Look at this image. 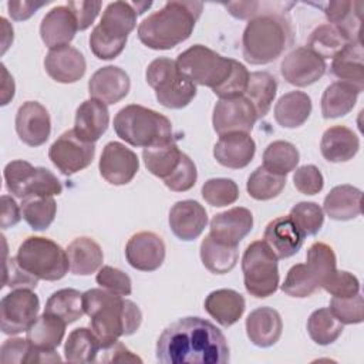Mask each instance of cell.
<instances>
[{"mask_svg":"<svg viewBox=\"0 0 364 364\" xmlns=\"http://www.w3.org/2000/svg\"><path fill=\"white\" fill-rule=\"evenodd\" d=\"M44 313L55 316L67 324L77 321L85 313L82 293L75 289H61L54 291L46 303Z\"/></svg>","mask_w":364,"mask_h":364,"instance_id":"obj_42","label":"cell"},{"mask_svg":"<svg viewBox=\"0 0 364 364\" xmlns=\"http://www.w3.org/2000/svg\"><path fill=\"white\" fill-rule=\"evenodd\" d=\"M67 7L71 10L73 16L75 17L78 30H85L94 23L98 11L101 10V3L100 1H68Z\"/></svg>","mask_w":364,"mask_h":364,"instance_id":"obj_58","label":"cell"},{"mask_svg":"<svg viewBox=\"0 0 364 364\" xmlns=\"http://www.w3.org/2000/svg\"><path fill=\"white\" fill-rule=\"evenodd\" d=\"M252 212L246 208L236 206L212 218L209 235L222 243L237 246L240 240L252 230Z\"/></svg>","mask_w":364,"mask_h":364,"instance_id":"obj_21","label":"cell"},{"mask_svg":"<svg viewBox=\"0 0 364 364\" xmlns=\"http://www.w3.org/2000/svg\"><path fill=\"white\" fill-rule=\"evenodd\" d=\"M108 124L109 112L104 102L90 98L77 108L74 131L81 139L94 144L107 131Z\"/></svg>","mask_w":364,"mask_h":364,"instance_id":"obj_27","label":"cell"},{"mask_svg":"<svg viewBox=\"0 0 364 364\" xmlns=\"http://www.w3.org/2000/svg\"><path fill=\"white\" fill-rule=\"evenodd\" d=\"M277 256L264 240L252 242L242 257V272L246 291L264 299L272 296L279 287Z\"/></svg>","mask_w":364,"mask_h":364,"instance_id":"obj_10","label":"cell"},{"mask_svg":"<svg viewBox=\"0 0 364 364\" xmlns=\"http://www.w3.org/2000/svg\"><path fill=\"white\" fill-rule=\"evenodd\" d=\"M21 212L18 205L16 203V200L11 196L3 195L1 196V228L7 229L11 228L14 225H17L21 219Z\"/></svg>","mask_w":364,"mask_h":364,"instance_id":"obj_61","label":"cell"},{"mask_svg":"<svg viewBox=\"0 0 364 364\" xmlns=\"http://www.w3.org/2000/svg\"><path fill=\"white\" fill-rule=\"evenodd\" d=\"M78 30L75 17L67 6L51 9L41 20L40 36L43 43L50 48L68 46Z\"/></svg>","mask_w":364,"mask_h":364,"instance_id":"obj_24","label":"cell"},{"mask_svg":"<svg viewBox=\"0 0 364 364\" xmlns=\"http://www.w3.org/2000/svg\"><path fill=\"white\" fill-rule=\"evenodd\" d=\"M294 186L304 195H316L323 189L324 179L320 169L314 165H303L293 175Z\"/></svg>","mask_w":364,"mask_h":364,"instance_id":"obj_57","label":"cell"},{"mask_svg":"<svg viewBox=\"0 0 364 364\" xmlns=\"http://www.w3.org/2000/svg\"><path fill=\"white\" fill-rule=\"evenodd\" d=\"M297 148L287 141H273L263 152V168L272 173L286 176L299 164Z\"/></svg>","mask_w":364,"mask_h":364,"instance_id":"obj_43","label":"cell"},{"mask_svg":"<svg viewBox=\"0 0 364 364\" xmlns=\"http://www.w3.org/2000/svg\"><path fill=\"white\" fill-rule=\"evenodd\" d=\"M202 196L210 206H228L237 200L239 188L235 181L228 178L208 179L202 186Z\"/></svg>","mask_w":364,"mask_h":364,"instance_id":"obj_51","label":"cell"},{"mask_svg":"<svg viewBox=\"0 0 364 364\" xmlns=\"http://www.w3.org/2000/svg\"><path fill=\"white\" fill-rule=\"evenodd\" d=\"M162 364H225L230 360L223 333L200 317H183L169 324L156 341Z\"/></svg>","mask_w":364,"mask_h":364,"instance_id":"obj_1","label":"cell"},{"mask_svg":"<svg viewBox=\"0 0 364 364\" xmlns=\"http://www.w3.org/2000/svg\"><path fill=\"white\" fill-rule=\"evenodd\" d=\"M311 112V100L303 91H290L279 98L274 105V118L283 128L303 125Z\"/></svg>","mask_w":364,"mask_h":364,"instance_id":"obj_34","label":"cell"},{"mask_svg":"<svg viewBox=\"0 0 364 364\" xmlns=\"http://www.w3.org/2000/svg\"><path fill=\"white\" fill-rule=\"evenodd\" d=\"M175 63L179 73L195 85L209 87L218 95L230 78L237 61L223 57L202 44H195L181 53Z\"/></svg>","mask_w":364,"mask_h":364,"instance_id":"obj_7","label":"cell"},{"mask_svg":"<svg viewBox=\"0 0 364 364\" xmlns=\"http://www.w3.org/2000/svg\"><path fill=\"white\" fill-rule=\"evenodd\" d=\"M307 331L314 343L328 346L341 336L343 323L336 318L330 309H318L310 314L307 320Z\"/></svg>","mask_w":364,"mask_h":364,"instance_id":"obj_45","label":"cell"},{"mask_svg":"<svg viewBox=\"0 0 364 364\" xmlns=\"http://www.w3.org/2000/svg\"><path fill=\"white\" fill-rule=\"evenodd\" d=\"M127 262L136 270L154 272L165 260V243L154 232H138L125 246Z\"/></svg>","mask_w":364,"mask_h":364,"instance_id":"obj_18","label":"cell"},{"mask_svg":"<svg viewBox=\"0 0 364 364\" xmlns=\"http://www.w3.org/2000/svg\"><path fill=\"white\" fill-rule=\"evenodd\" d=\"M48 1H9V14L16 21H23L31 17L40 7L46 6Z\"/></svg>","mask_w":364,"mask_h":364,"instance_id":"obj_60","label":"cell"},{"mask_svg":"<svg viewBox=\"0 0 364 364\" xmlns=\"http://www.w3.org/2000/svg\"><path fill=\"white\" fill-rule=\"evenodd\" d=\"M291 41L293 30L287 16L267 10L249 20L242 36V53L250 64H269L280 57Z\"/></svg>","mask_w":364,"mask_h":364,"instance_id":"obj_4","label":"cell"},{"mask_svg":"<svg viewBox=\"0 0 364 364\" xmlns=\"http://www.w3.org/2000/svg\"><path fill=\"white\" fill-rule=\"evenodd\" d=\"M138 11L134 3H109L90 36L92 54L100 60H112L118 57L128 40V34L136 26Z\"/></svg>","mask_w":364,"mask_h":364,"instance_id":"obj_6","label":"cell"},{"mask_svg":"<svg viewBox=\"0 0 364 364\" xmlns=\"http://www.w3.org/2000/svg\"><path fill=\"white\" fill-rule=\"evenodd\" d=\"M97 283L118 296H129L132 291V283L127 273L112 266H102L95 277Z\"/></svg>","mask_w":364,"mask_h":364,"instance_id":"obj_54","label":"cell"},{"mask_svg":"<svg viewBox=\"0 0 364 364\" xmlns=\"http://www.w3.org/2000/svg\"><path fill=\"white\" fill-rule=\"evenodd\" d=\"M289 218L299 229V232L306 237L316 235L324 223V212L314 202H299L289 213Z\"/></svg>","mask_w":364,"mask_h":364,"instance_id":"obj_49","label":"cell"},{"mask_svg":"<svg viewBox=\"0 0 364 364\" xmlns=\"http://www.w3.org/2000/svg\"><path fill=\"white\" fill-rule=\"evenodd\" d=\"M346 44H348L347 38L336 26L330 23H324L316 27L307 40V48H310L323 60L333 58L338 51L344 48Z\"/></svg>","mask_w":364,"mask_h":364,"instance_id":"obj_44","label":"cell"},{"mask_svg":"<svg viewBox=\"0 0 364 364\" xmlns=\"http://www.w3.org/2000/svg\"><path fill=\"white\" fill-rule=\"evenodd\" d=\"M328 309L343 324H358L364 320V299L360 293L351 297H333Z\"/></svg>","mask_w":364,"mask_h":364,"instance_id":"obj_52","label":"cell"},{"mask_svg":"<svg viewBox=\"0 0 364 364\" xmlns=\"http://www.w3.org/2000/svg\"><path fill=\"white\" fill-rule=\"evenodd\" d=\"M38 283V279L28 273L26 269L20 266L17 262V257H6V264H4V279L3 284L16 290V289H36Z\"/></svg>","mask_w":364,"mask_h":364,"instance_id":"obj_56","label":"cell"},{"mask_svg":"<svg viewBox=\"0 0 364 364\" xmlns=\"http://www.w3.org/2000/svg\"><path fill=\"white\" fill-rule=\"evenodd\" d=\"M98 354H100V358H97V361H100V363H124V361L141 363L142 361L138 355L132 354V351H129L118 340L101 346V350Z\"/></svg>","mask_w":364,"mask_h":364,"instance_id":"obj_59","label":"cell"},{"mask_svg":"<svg viewBox=\"0 0 364 364\" xmlns=\"http://www.w3.org/2000/svg\"><path fill=\"white\" fill-rule=\"evenodd\" d=\"M256 119L257 115L253 105L243 95L219 100L212 115L213 129L219 135L229 132L249 134Z\"/></svg>","mask_w":364,"mask_h":364,"instance_id":"obj_14","label":"cell"},{"mask_svg":"<svg viewBox=\"0 0 364 364\" xmlns=\"http://www.w3.org/2000/svg\"><path fill=\"white\" fill-rule=\"evenodd\" d=\"M16 131L28 146L43 145L51 132L50 114L37 101H26L16 114Z\"/></svg>","mask_w":364,"mask_h":364,"instance_id":"obj_17","label":"cell"},{"mask_svg":"<svg viewBox=\"0 0 364 364\" xmlns=\"http://www.w3.org/2000/svg\"><path fill=\"white\" fill-rule=\"evenodd\" d=\"M276 92V78L267 71H255L249 74V81L243 97L253 105L257 118H263L270 111Z\"/></svg>","mask_w":364,"mask_h":364,"instance_id":"obj_36","label":"cell"},{"mask_svg":"<svg viewBox=\"0 0 364 364\" xmlns=\"http://www.w3.org/2000/svg\"><path fill=\"white\" fill-rule=\"evenodd\" d=\"M161 105L171 109L186 107L196 95V85L179 73L176 63L166 57L155 58L145 73Z\"/></svg>","mask_w":364,"mask_h":364,"instance_id":"obj_9","label":"cell"},{"mask_svg":"<svg viewBox=\"0 0 364 364\" xmlns=\"http://www.w3.org/2000/svg\"><path fill=\"white\" fill-rule=\"evenodd\" d=\"M198 172L193 161L185 154L182 162L176 168V171L164 181L165 186L173 192H185L189 191L196 183Z\"/></svg>","mask_w":364,"mask_h":364,"instance_id":"obj_55","label":"cell"},{"mask_svg":"<svg viewBox=\"0 0 364 364\" xmlns=\"http://www.w3.org/2000/svg\"><path fill=\"white\" fill-rule=\"evenodd\" d=\"M223 6L229 10V13L233 17L245 20V18H253L255 16L260 14L259 9L263 6V3H260V1H233V3H225Z\"/></svg>","mask_w":364,"mask_h":364,"instance_id":"obj_62","label":"cell"},{"mask_svg":"<svg viewBox=\"0 0 364 364\" xmlns=\"http://www.w3.org/2000/svg\"><path fill=\"white\" fill-rule=\"evenodd\" d=\"M360 91L351 84L336 81L331 82L321 97V114L326 119L347 115L355 105Z\"/></svg>","mask_w":364,"mask_h":364,"instance_id":"obj_39","label":"cell"},{"mask_svg":"<svg viewBox=\"0 0 364 364\" xmlns=\"http://www.w3.org/2000/svg\"><path fill=\"white\" fill-rule=\"evenodd\" d=\"M364 51L361 41L348 43L333 57L331 74L340 81L351 84L360 92L364 90Z\"/></svg>","mask_w":364,"mask_h":364,"instance_id":"obj_29","label":"cell"},{"mask_svg":"<svg viewBox=\"0 0 364 364\" xmlns=\"http://www.w3.org/2000/svg\"><path fill=\"white\" fill-rule=\"evenodd\" d=\"M321 287L333 297H351L360 293L358 279L346 270L337 269L321 282Z\"/></svg>","mask_w":364,"mask_h":364,"instance_id":"obj_53","label":"cell"},{"mask_svg":"<svg viewBox=\"0 0 364 364\" xmlns=\"http://www.w3.org/2000/svg\"><path fill=\"white\" fill-rule=\"evenodd\" d=\"M284 185H286V176L272 173L263 166H259L250 173L246 183V189L253 199L269 200L279 196Z\"/></svg>","mask_w":364,"mask_h":364,"instance_id":"obj_47","label":"cell"},{"mask_svg":"<svg viewBox=\"0 0 364 364\" xmlns=\"http://www.w3.org/2000/svg\"><path fill=\"white\" fill-rule=\"evenodd\" d=\"M94 155L95 145L81 139L74 129L63 132L48 149L53 165L67 176L85 169L92 162Z\"/></svg>","mask_w":364,"mask_h":364,"instance_id":"obj_13","label":"cell"},{"mask_svg":"<svg viewBox=\"0 0 364 364\" xmlns=\"http://www.w3.org/2000/svg\"><path fill=\"white\" fill-rule=\"evenodd\" d=\"M131 87L128 74L115 65H107L97 70L88 81V92L91 98L105 105L117 104L127 97Z\"/></svg>","mask_w":364,"mask_h":364,"instance_id":"obj_19","label":"cell"},{"mask_svg":"<svg viewBox=\"0 0 364 364\" xmlns=\"http://www.w3.org/2000/svg\"><path fill=\"white\" fill-rule=\"evenodd\" d=\"M245 307L246 303L243 296L232 289L215 290L205 299V310L223 327H229L239 321Z\"/></svg>","mask_w":364,"mask_h":364,"instance_id":"obj_31","label":"cell"},{"mask_svg":"<svg viewBox=\"0 0 364 364\" xmlns=\"http://www.w3.org/2000/svg\"><path fill=\"white\" fill-rule=\"evenodd\" d=\"M363 192L353 185L334 186L324 198L323 209L334 220H351L361 215Z\"/></svg>","mask_w":364,"mask_h":364,"instance_id":"obj_32","label":"cell"},{"mask_svg":"<svg viewBox=\"0 0 364 364\" xmlns=\"http://www.w3.org/2000/svg\"><path fill=\"white\" fill-rule=\"evenodd\" d=\"M336 255L331 246L323 242H314L307 250V269L320 283L336 270Z\"/></svg>","mask_w":364,"mask_h":364,"instance_id":"obj_50","label":"cell"},{"mask_svg":"<svg viewBox=\"0 0 364 364\" xmlns=\"http://www.w3.org/2000/svg\"><path fill=\"white\" fill-rule=\"evenodd\" d=\"M320 289V283L310 273L304 263H299L290 267L287 276L282 284L283 293L290 297H309Z\"/></svg>","mask_w":364,"mask_h":364,"instance_id":"obj_48","label":"cell"},{"mask_svg":"<svg viewBox=\"0 0 364 364\" xmlns=\"http://www.w3.org/2000/svg\"><path fill=\"white\" fill-rule=\"evenodd\" d=\"M360 148L358 136L344 125H334L323 132L320 151L328 162H346L353 159Z\"/></svg>","mask_w":364,"mask_h":364,"instance_id":"obj_30","label":"cell"},{"mask_svg":"<svg viewBox=\"0 0 364 364\" xmlns=\"http://www.w3.org/2000/svg\"><path fill=\"white\" fill-rule=\"evenodd\" d=\"M326 61L307 47L291 50L280 64L283 78L296 87H307L318 81L326 73Z\"/></svg>","mask_w":364,"mask_h":364,"instance_id":"obj_15","label":"cell"},{"mask_svg":"<svg viewBox=\"0 0 364 364\" xmlns=\"http://www.w3.org/2000/svg\"><path fill=\"white\" fill-rule=\"evenodd\" d=\"M263 240L273 250L277 259H286L300 250L304 236L299 232L289 216H280L267 223Z\"/></svg>","mask_w":364,"mask_h":364,"instance_id":"obj_25","label":"cell"},{"mask_svg":"<svg viewBox=\"0 0 364 364\" xmlns=\"http://www.w3.org/2000/svg\"><path fill=\"white\" fill-rule=\"evenodd\" d=\"M57 212V205L53 196H30L21 202V215L28 226L34 230L47 229Z\"/></svg>","mask_w":364,"mask_h":364,"instance_id":"obj_46","label":"cell"},{"mask_svg":"<svg viewBox=\"0 0 364 364\" xmlns=\"http://www.w3.org/2000/svg\"><path fill=\"white\" fill-rule=\"evenodd\" d=\"M1 74H3V81H1V105H6L14 97V81H13V77L7 73L4 65H1Z\"/></svg>","mask_w":364,"mask_h":364,"instance_id":"obj_63","label":"cell"},{"mask_svg":"<svg viewBox=\"0 0 364 364\" xmlns=\"http://www.w3.org/2000/svg\"><path fill=\"white\" fill-rule=\"evenodd\" d=\"M101 341L91 328L80 327L68 334L64 346V355L68 363H94L98 358Z\"/></svg>","mask_w":364,"mask_h":364,"instance_id":"obj_41","label":"cell"},{"mask_svg":"<svg viewBox=\"0 0 364 364\" xmlns=\"http://www.w3.org/2000/svg\"><path fill=\"white\" fill-rule=\"evenodd\" d=\"M283 331L280 314L272 307H259L246 318V334L249 340L262 348L274 346Z\"/></svg>","mask_w":364,"mask_h":364,"instance_id":"obj_26","label":"cell"},{"mask_svg":"<svg viewBox=\"0 0 364 364\" xmlns=\"http://www.w3.org/2000/svg\"><path fill=\"white\" fill-rule=\"evenodd\" d=\"M82 304L90 317V327L100 338L101 346L134 334L142 321V313L134 301L102 287L82 293Z\"/></svg>","mask_w":364,"mask_h":364,"instance_id":"obj_2","label":"cell"},{"mask_svg":"<svg viewBox=\"0 0 364 364\" xmlns=\"http://www.w3.org/2000/svg\"><path fill=\"white\" fill-rule=\"evenodd\" d=\"M16 257L20 266L38 280H60L70 269L67 250L54 240L41 236H30L23 240Z\"/></svg>","mask_w":364,"mask_h":364,"instance_id":"obj_8","label":"cell"},{"mask_svg":"<svg viewBox=\"0 0 364 364\" xmlns=\"http://www.w3.org/2000/svg\"><path fill=\"white\" fill-rule=\"evenodd\" d=\"M206 223L208 213L196 200H179L169 210L171 230L181 240H195L200 236Z\"/></svg>","mask_w":364,"mask_h":364,"instance_id":"obj_20","label":"cell"},{"mask_svg":"<svg viewBox=\"0 0 364 364\" xmlns=\"http://www.w3.org/2000/svg\"><path fill=\"white\" fill-rule=\"evenodd\" d=\"M70 270L77 276H88L97 272L104 260L100 245L87 236L74 239L67 247Z\"/></svg>","mask_w":364,"mask_h":364,"instance_id":"obj_33","label":"cell"},{"mask_svg":"<svg viewBox=\"0 0 364 364\" xmlns=\"http://www.w3.org/2000/svg\"><path fill=\"white\" fill-rule=\"evenodd\" d=\"M256 152L253 138L246 132H229L219 135L213 146L215 159L230 169H240L247 166Z\"/></svg>","mask_w":364,"mask_h":364,"instance_id":"obj_22","label":"cell"},{"mask_svg":"<svg viewBox=\"0 0 364 364\" xmlns=\"http://www.w3.org/2000/svg\"><path fill=\"white\" fill-rule=\"evenodd\" d=\"M44 68L54 81L71 84L84 75L87 64L80 50L71 46H64L47 53Z\"/></svg>","mask_w":364,"mask_h":364,"instance_id":"obj_23","label":"cell"},{"mask_svg":"<svg viewBox=\"0 0 364 364\" xmlns=\"http://www.w3.org/2000/svg\"><path fill=\"white\" fill-rule=\"evenodd\" d=\"M114 129L122 141L139 148L175 141L172 124L165 115L136 104H129L117 112Z\"/></svg>","mask_w":364,"mask_h":364,"instance_id":"obj_5","label":"cell"},{"mask_svg":"<svg viewBox=\"0 0 364 364\" xmlns=\"http://www.w3.org/2000/svg\"><path fill=\"white\" fill-rule=\"evenodd\" d=\"M237 246H230L208 235L200 243V259L203 266L216 274L230 272L237 262Z\"/></svg>","mask_w":364,"mask_h":364,"instance_id":"obj_40","label":"cell"},{"mask_svg":"<svg viewBox=\"0 0 364 364\" xmlns=\"http://www.w3.org/2000/svg\"><path fill=\"white\" fill-rule=\"evenodd\" d=\"M7 191L20 198L60 195L63 186L57 176L43 166H33L27 161H11L4 168Z\"/></svg>","mask_w":364,"mask_h":364,"instance_id":"obj_11","label":"cell"},{"mask_svg":"<svg viewBox=\"0 0 364 364\" xmlns=\"http://www.w3.org/2000/svg\"><path fill=\"white\" fill-rule=\"evenodd\" d=\"M40 309L37 294L30 289H16L0 301V326L4 334H18L36 321Z\"/></svg>","mask_w":364,"mask_h":364,"instance_id":"obj_12","label":"cell"},{"mask_svg":"<svg viewBox=\"0 0 364 364\" xmlns=\"http://www.w3.org/2000/svg\"><path fill=\"white\" fill-rule=\"evenodd\" d=\"M0 361L3 364H21V363H55L61 361L55 350H37L27 338H9L0 348Z\"/></svg>","mask_w":364,"mask_h":364,"instance_id":"obj_38","label":"cell"},{"mask_svg":"<svg viewBox=\"0 0 364 364\" xmlns=\"http://www.w3.org/2000/svg\"><path fill=\"white\" fill-rule=\"evenodd\" d=\"M183 155L185 154L178 148L175 141L155 145L151 148H144L142 151V158L146 169L162 181L169 178L176 171V168L182 162Z\"/></svg>","mask_w":364,"mask_h":364,"instance_id":"obj_37","label":"cell"},{"mask_svg":"<svg viewBox=\"0 0 364 364\" xmlns=\"http://www.w3.org/2000/svg\"><path fill=\"white\" fill-rule=\"evenodd\" d=\"M199 1H168L138 26V37L152 50H171L189 38L200 17Z\"/></svg>","mask_w":364,"mask_h":364,"instance_id":"obj_3","label":"cell"},{"mask_svg":"<svg viewBox=\"0 0 364 364\" xmlns=\"http://www.w3.org/2000/svg\"><path fill=\"white\" fill-rule=\"evenodd\" d=\"M323 11L330 24L336 26L348 43L361 41V17H363V1H328L321 4Z\"/></svg>","mask_w":364,"mask_h":364,"instance_id":"obj_28","label":"cell"},{"mask_svg":"<svg viewBox=\"0 0 364 364\" xmlns=\"http://www.w3.org/2000/svg\"><path fill=\"white\" fill-rule=\"evenodd\" d=\"M139 168L138 156L124 144L108 142L100 158V173L111 185H127L136 175Z\"/></svg>","mask_w":364,"mask_h":364,"instance_id":"obj_16","label":"cell"},{"mask_svg":"<svg viewBox=\"0 0 364 364\" xmlns=\"http://www.w3.org/2000/svg\"><path fill=\"white\" fill-rule=\"evenodd\" d=\"M65 326L61 318L43 313L27 328L26 338L37 350H55L64 338Z\"/></svg>","mask_w":364,"mask_h":364,"instance_id":"obj_35","label":"cell"}]
</instances>
